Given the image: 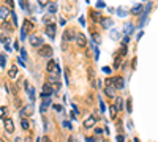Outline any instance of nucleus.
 <instances>
[{
  "mask_svg": "<svg viewBox=\"0 0 158 142\" xmlns=\"http://www.w3.org/2000/svg\"><path fill=\"white\" fill-rule=\"evenodd\" d=\"M8 76H10L11 79H14L17 76V68L16 66H11L10 70H8Z\"/></svg>",
  "mask_w": 158,
  "mask_h": 142,
  "instance_id": "obj_16",
  "label": "nucleus"
},
{
  "mask_svg": "<svg viewBox=\"0 0 158 142\" xmlns=\"http://www.w3.org/2000/svg\"><path fill=\"white\" fill-rule=\"evenodd\" d=\"M58 82V74H49V78H48V84H57Z\"/></svg>",
  "mask_w": 158,
  "mask_h": 142,
  "instance_id": "obj_15",
  "label": "nucleus"
},
{
  "mask_svg": "<svg viewBox=\"0 0 158 142\" xmlns=\"http://www.w3.org/2000/svg\"><path fill=\"white\" fill-rule=\"evenodd\" d=\"M7 107H0V114H2V115H5V114H7Z\"/></svg>",
  "mask_w": 158,
  "mask_h": 142,
  "instance_id": "obj_41",
  "label": "nucleus"
},
{
  "mask_svg": "<svg viewBox=\"0 0 158 142\" xmlns=\"http://www.w3.org/2000/svg\"><path fill=\"white\" fill-rule=\"evenodd\" d=\"M125 81L122 78H114V88H123Z\"/></svg>",
  "mask_w": 158,
  "mask_h": 142,
  "instance_id": "obj_11",
  "label": "nucleus"
},
{
  "mask_svg": "<svg viewBox=\"0 0 158 142\" xmlns=\"http://www.w3.org/2000/svg\"><path fill=\"white\" fill-rule=\"evenodd\" d=\"M51 104V100H48V98H44V101L41 103V106H40V112H43L44 114L46 112V109H48V106Z\"/></svg>",
  "mask_w": 158,
  "mask_h": 142,
  "instance_id": "obj_13",
  "label": "nucleus"
},
{
  "mask_svg": "<svg viewBox=\"0 0 158 142\" xmlns=\"http://www.w3.org/2000/svg\"><path fill=\"white\" fill-rule=\"evenodd\" d=\"M21 55H22V58H24V60H27V52H25L24 49H21Z\"/></svg>",
  "mask_w": 158,
  "mask_h": 142,
  "instance_id": "obj_38",
  "label": "nucleus"
},
{
  "mask_svg": "<svg viewBox=\"0 0 158 142\" xmlns=\"http://www.w3.org/2000/svg\"><path fill=\"white\" fill-rule=\"evenodd\" d=\"M54 93V88H52L51 84H44V87H43V92H41V96L43 98H48L49 95Z\"/></svg>",
  "mask_w": 158,
  "mask_h": 142,
  "instance_id": "obj_7",
  "label": "nucleus"
},
{
  "mask_svg": "<svg viewBox=\"0 0 158 142\" xmlns=\"http://www.w3.org/2000/svg\"><path fill=\"white\" fill-rule=\"evenodd\" d=\"M30 44L33 47H41L43 46V40L37 35H30Z\"/></svg>",
  "mask_w": 158,
  "mask_h": 142,
  "instance_id": "obj_5",
  "label": "nucleus"
},
{
  "mask_svg": "<svg viewBox=\"0 0 158 142\" xmlns=\"http://www.w3.org/2000/svg\"><path fill=\"white\" fill-rule=\"evenodd\" d=\"M55 30H57V24L51 22V24L46 25V35H48L51 40H54V38H55Z\"/></svg>",
  "mask_w": 158,
  "mask_h": 142,
  "instance_id": "obj_2",
  "label": "nucleus"
},
{
  "mask_svg": "<svg viewBox=\"0 0 158 142\" xmlns=\"http://www.w3.org/2000/svg\"><path fill=\"white\" fill-rule=\"evenodd\" d=\"M103 71H104V73H108V74H109V73H111V68L104 66V68H103Z\"/></svg>",
  "mask_w": 158,
  "mask_h": 142,
  "instance_id": "obj_44",
  "label": "nucleus"
},
{
  "mask_svg": "<svg viewBox=\"0 0 158 142\" xmlns=\"http://www.w3.org/2000/svg\"><path fill=\"white\" fill-rule=\"evenodd\" d=\"M38 3L41 5V7H46V5L49 3V0H38Z\"/></svg>",
  "mask_w": 158,
  "mask_h": 142,
  "instance_id": "obj_35",
  "label": "nucleus"
},
{
  "mask_svg": "<svg viewBox=\"0 0 158 142\" xmlns=\"http://www.w3.org/2000/svg\"><path fill=\"white\" fill-rule=\"evenodd\" d=\"M104 93H106L109 98H116V88L114 87H106L104 88Z\"/></svg>",
  "mask_w": 158,
  "mask_h": 142,
  "instance_id": "obj_12",
  "label": "nucleus"
},
{
  "mask_svg": "<svg viewBox=\"0 0 158 142\" xmlns=\"http://www.w3.org/2000/svg\"><path fill=\"white\" fill-rule=\"evenodd\" d=\"M114 100H116V104H114V106L117 107V111H122V109H123V100L119 98V96H116Z\"/></svg>",
  "mask_w": 158,
  "mask_h": 142,
  "instance_id": "obj_14",
  "label": "nucleus"
},
{
  "mask_svg": "<svg viewBox=\"0 0 158 142\" xmlns=\"http://www.w3.org/2000/svg\"><path fill=\"white\" fill-rule=\"evenodd\" d=\"M22 128H24V129H29V128H30V123H29L27 118H22Z\"/></svg>",
  "mask_w": 158,
  "mask_h": 142,
  "instance_id": "obj_26",
  "label": "nucleus"
},
{
  "mask_svg": "<svg viewBox=\"0 0 158 142\" xmlns=\"http://www.w3.org/2000/svg\"><path fill=\"white\" fill-rule=\"evenodd\" d=\"M141 10H142L141 5H136V7L133 8V11H131V13H133V14H139V13H141Z\"/></svg>",
  "mask_w": 158,
  "mask_h": 142,
  "instance_id": "obj_27",
  "label": "nucleus"
},
{
  "mask_svg": "<svg viewBox=\"0 0 158 142\" xmlns=\"http://www.w3.org/2000/svg\"><path fill=\"white\" fill-rule=\"evenodd\" d=\"M100 107H101V112L106 111V106H104V103H103V101H100Z\"/></svg>",
  "mask_w": 158,
  "mask_h": 142,
  "instance_id": "obj_39",
  "label": "nucleus"
},
{
  "mask_svg": "<svg viewBox=\"0 0 158 142\" xmlns=\"http://www.w3.org/2000/svg\"><path fill=\"white\" fill-rule=\"evenodd\" d=\"M10 8H7V7H0V19L2 21H7V17L10 16Z\"/></svg>",
  "mask_w": 158,
  "mask_h": 142,
  "instance_id": "obj_9",
  "label": "nucleus"
},
{
  "mask_svg": "<svg viewBox=\"0 0 158 142\" xmlns=\"http://www.w3.org/2000/svg\"><path fill=\"white\" fill-rule=\"evenodd\" d=\"M5 131H7L8 134L14 133V123H13L11 118H5Z\"/></svg>",
  "mask_w": 158,
  "mask_h": 142,
  "instance_id": "obj_8",
  "label": "nucleus"
},
{
  "mask_svg": "<svg viewBox=\"0 0 158 142\" xmlns=\"http://www.w3.org/2000/svg\"><path fill=\"white\" fill-rule=\"evenodd\" d=\"M133 30V27H131V24H127V27H125V32H127V36H128V33Z\"/></svg>",
  "mask_w": 158,
  "mask_h": 142,
  "instance_id": "obj_33",
  "label": "nucleus"
},
{
  "mask_svg": "<svg viewBox=\"0 0 158 142\" xmlns=\"http://www.w3.org/2000/svg\"><path fill=\"white\" fill-rule=\"evenodd\" d=\"M38 52H40L41 57H52V47L51 46H41Z\"/></svg>",
  "mask_w": 158,
  "mask_h": 142,
  "instance_id": "obj_4",
  "label": "nucleus"
},
{
  "mask_svg": "<svg viewBox=\"0 0 158 142\" xmlns=\"http://www.w3.org/2000/svg\"><path fill=\"white\" fill-rule=\"evenodd\" d=\"M41 142H51V139H49V137H48V136H44V137H43V139H41Z\"/></svg>",
  "mask_w": 158,
  "mask_h": 142,
  "instance_id": "obj_43",
  "label": "nucleus"
},
{
  "mask_svg": "<svg viewBox=\"0 0 158 142\" xmlns=\"http://www.w3.org/2000/svg\"><path fill=\"white\" fill-rule=\"evenodd\" d=\"M68 142H74V139H73V137H70V139H68Z\"/></svg>",
  "mask_w": 158,
  "mask_h": 142,
  "instance_id": "obj_47",
  "label": "nucleus"
},
{
  "mask_svg": "<svg viewBox=\"0 0 158 142\" xmlns=\"http://www.w3.org/2000/svg\"><path fill=\"white\" fill-rule=\"evenodd\" d=\"M74 35H76V32L73 30V29H70V30L66 29V30L63 32V41L66 43V41H71V40H74Z\"/></svg>",
  "mask_w": 158,
  "mask_h": 142,
  "instance_id": "obj_6",
  "label": "nucleus"
},
{
  "mask_svg": "<svg viewBox=\"0 0 158 142\" xmlns=\"http://www.w3.org/2000/svg\"><path fill=\"white\" fill-rule=\"evenodd\" d=\"M101 24H103V27H104V29H108V27H111L112 21H111V19H101Z\"/></svg>",
  "mask_w": 158,
  "mask_h": 142,
  "instance_id": "obj_25",
  "label": "nucleus"
},
{
  "mask_svg": "<svg viewBox=\"0 0 158 142\" xmlns=\"http://www.w3.org/2000/svg\"><path fill=\"white\" fill-rule=\"evenodd\" d=\"M95 122H96V118L93 117V115H92V117H87V118H86V122H84V128L90 129L93 125H95Z\"/></svg>",
  "mask_w": 158,
  "mask_h": 142,
  "instance_id": "obj_10",
  "label": "nucleus"
},
{
  "mask_svg": "<svg viewBox=\"0 0 158 142\" xmlns=\"http://www.w3.org/2000/svg\"><path fill=\"white\" fill-rule=\"evenodd\" d=\"M79 22L82 24V25H86V21H84V17H79Z\"/></svg>",
  "mask_w": 158,
  "mask_h": 142,
  "instance_id": "obj_46",
  "label": "nucleus"
},
{
  "mask_svg": "<svg viewBox=\"0 0 158 142\" xmlns=\"http://www.w3.org/2000/svg\"><path fill=\"white\" fill-rule=\"evenodd\" d=\"M2 43H3L5 46H7V44L10 43V36H2Z\"/></svg>",
  "mask_w": 158,
  "mask_h": 142,
  "instance_id": "obj_32",
  "label": "nucleus"
},
{
  "mask_svg": "<svg viewBox=\"0 0 158 142\" xmlns=\"http://www.w3.org/2000/svg\"><path fill=\"white\" fill-rule=\"evenodd\" d=\"M5 62H7L5 54H0V66H5Z\"/></svg>",
  "mask_w": 158,
  "mask_h": 142,
  "instance_id": "obj_28",
  "label": "nucleus"
},
{
  "mask_svg": "<svg viewBox=\"0 0 158 142\" xmlns=\"http://www.w3.org/2000/svg\"><path fill=\"white\" fill-rule=\"evenodd\" d=\"M74 40H76V44H78L79 47H86V46H87V38H86V35H82V33H76Z\"/></svg>",
  "mask_w": 158,
  "mask_h": 142,
  "instance_id": "obj_3",
  "label": "nucleus"
},
{
  "mask_svg": "<svg viewBox=\"0 0 158 142\" xmlns=\"http://www.w3.org/2000/svg\"><path fill=\"white\" fill-rule=\"evenodd\" d=\"M21 35H22V36H21V38H22V40H24V38H25V36H27V30H25V29H24V27H22V29H21Z\"/></svg>",
  "mask_w": 158,
  "mask_h": 142,
  "instance_id": "obj_36",
  "label": "nucleus"
},
{
  "mask_svg": "<svg viewBox=\"0 0 158 142\" xmlns=\"http://www.w3.org/2000/svg\"><path fill=\"white\" fill-rule=\"evenodd\" d=\"M11 14V19H13V27H17V17H16V13L14 11H10Z\"/></svg>",
  "mask_w": 158,
  "mask_h": 142,
  "instance_id": "obj_24",
  "label": "nucleus"
},
{
  "mask_svg": "<svg viewBox=\"0 0 158 142\" xmlns=\"http://www.w3.org/2000/svg\"><path fill=\"white\" fill-rule=\"evenodd\" d=\"M46 70H48L49 74H60V66L55 60H49L46 65Z\"/></svg>",
  "mask_w": 158,
  "mask_h": 142,
  "instance_id": "obj_1",
  "label": "nucleus"
},
{
  "mask_svg": "<svg viewBox=\"0 0 158 142\" xmlns=\"http://www.w3.org/2000/svg\"><path fill=\"white\" fill-rule=\"evenodd\" d=\"M22 27H24L25 30H32V29H33V24H32L30 21L25 19V21H24V25H22Z\"/></svg>",
  "mask_w": 158,
  "mask_h": 142,
  "instance_id": "obj_21",
  "label": "nucleus"
},
{
  "mask_svg": "<svg viewBox=\"0 0 158 142\" xmlns=\"http://www.w3.org/2000/svg\"><path fill=\"white\" fill-rule=\"evenodd\" d=\"M106 87H114V79H106Z\"/></svg>",
  "mask_w": 158,
  "mask_h": 142,
  "instance_id": "obj_30",
  "label": "nucleus"
},
{
  "mask_svg": "<svg viewBox=\"0 0 158 142\" xmlns=\"http://www.w3.org/2000/svg\"><path fill=\"white\" fill-rule=\"evenodd\" d=\"M120 54H122V55H125V54H127V47H125V46L122 47V52H120Z\"/></svg>",
  "mask_w": 158,
  "mask_h": 142,
  "instance_id": "obj_45",
  "label": "nucleus"
},
{
  "mask_svg": "<svg viewBox=\"0 0 158 142\" xmlns=\"http://www.w3.org/2000/svg\"><path fill=\"white\" fill-rule=\"evenodd\" d=\"M54 111L55 112H62L63 107H62V106H58V104H54Z\"/></svg>",
  "mask_w": 158,
  "mask_h": 142,
  "instance_id": "obj_34",
  "label": "nucleus"
},
{
  "mask_svg": "<svg viewBox=\"0 0 158 142\" xmlns=\"http://www.w3.org/2000/svg\"><path fill=\"white\" fill-rule=\"evenodd\" d=\"M127 111L131 112V101H130V100H128V103H127Z\"/></svg>",
  "mask_w": 158,
  "mask_h": 142,
  "instance_id": "obj_40",
  "label": "nucleus"
},
{
  "mask_svg": "<svg viewBox=\"0 0 158 142\" xmlns=\"http://www.w3.org/2000/svg\"><path fill=\"white\" fill-rule=\"evenodd\" d=\"M101 142H108V141H101Z\"/></svg>",
  "mask_w": 158,
  "mask_h": 142,
  "instance_id": "obj_49",
  "label": "nucleus"
},
{
  "mask_svg": "<svg viewBox=\"0 0 158 142\" xmlns=\"http://www.w3.org/2000/svg\"><path fill=\"white\" fill-rule=\"evenodd\" d=\"M89 81L90 84H92V87H95V76H93V68H89Z\"/></svg>",
  "mask_w": 158,
  "mask_h": 142,
  "instance_id": "obj_17",
  "label": "nucleus"
},
{
  "mask_svg": "<svg viewBox=\"0 0 158 142\" xmlns=\"http://www.w3.org/2000/svg\"><path fill=\"white\" fill-rule=\"evenodd\" d=\"M119 62H120V60H119V58H116V62H114V68H119V65H120Z\"/></svg>",
  "mask_w": 158,
  "mask_h": 142,
  "instance_id": "obj_42",
  "label": "nucleus"
},
{
  "mask_svg": "<svg viewBox=\"0 0 158 142\" xmlns=\"http://www.w3.org/2000/svg\"><path fill=\"white\" fill-rule=\"evenodd\" d=\"M117 142H125V136L122 134V133H119V134H117Z\"/></svg>",
  "mask_w": 158,
  "mask_h": 142,
  "instance_id": "obj_29",
  "label": "nucleus"
},
{
  "mask_svg": "<svg viewBox=\"0 0 158 142\" xmlns=\"http://www.w3.org/2000/svg\"><path fill=\"white\" fill-rule=\"evenodd\" d=\"M117 112H119V111H117V107L112 104V106H111V112H109L111 118H116V117H117Z\"/></svg>",
  "mask_w": 158,
  "mask_h": 142,
  "instance_id": "obj_22",
  "label": "nucleus"
},
{
  "mask_svg": "<svg viewBox=\"0 0 158 142\" xmlns=\"http://www.w3.org/2000/svg\"><path fill=\"white\" fill-rule=\"evenodd\" d=\"M29 115H32V106H25L22 109V117H29Z\"/></svg>",
  "mask_w": 158,
  "mask_h": 142,
  "instance_id": "obj_20",
  "label": "nucleus"
},
{
  "mask_svg": "<svg viewBox=\"0 0 158 142\" xmlns=\"http://www.w3.org/2000/svg\"><path fill=\"white\" fill-rule=\"evenodd\" d=\"M13 25H10V22H8V21H3V30L5 32H8V33H11V32H13Z\"/></svg>",
  "mask_w": 158,
  "mask_h": 142,
  "instance_id": "obj_19",
  "label": "nucleus"
},
{
  "mask_svg": "<svg viewBox=\"0 0 158 142\" xmlns=\"http://www.w3.org/2000/svg\"><path fill=\"white\" fill-rule=\"evenodd\" d=\"M92 19L93 21H101V16H100V11H92Z\"/></svg>",
  "mask_w": 158,
  "mask_h": 142,
  "instance_id": "obj_23",
  "label": "nucleus"
},
{
  "mask_svg": "<svg viewBox=\"0 0 158 142\" xmlns=\"http://www.w3.org/2000/svg\"><path fill=\"white\" fill-rule=\"evenodd\" d=\"M5 2H7V5H8L10 10H13V8H14V2H13V0H5Z\"/></svg>",
  "mask_w": 158,
  "mask_h": 142,
  "instance_id": "obj_31",
  "label": "nucleus"
},
{
  "mask_svg": "<svg viewBox=\"0 0 158 142\" xmlns=\"http://www.w3.org/2000/svg\"><path fill=\"white\" fill-rule=\"evenodd\" d=\"M48 11L51 14H55L57 13V3H48Z\"/></svg>",
  "mask_w": 158,
  "mask_h": 142,
  "instance_id": "obj_18",
  "label": "nucleus"
},
{
  "mask_svg": "<svg viewBox=\"0 0 158 142\" xmlns=\"http://www.w3.org/2000/svg\"><path fill=\"white\" fill-rule=\"evenodd\" d=\"M63 126H65V128H70V129H71V123H70L68 120H65V122H63Z\"/></svg>",
  "mask_w": 158,
  "mask_h": 142,
  "instance_id": "obj_37",
  "label": "nucleus"
},
{
  "mask_svg": "<svg viewBox=\"0 0 158 142\" xmlns=\"http://www.w3.org/2000/svg\"><path fill=\"white\" fill-rule=\"evenodd\" d=\"M0 142H5V141H3V139H2V137H0Z\"/></svg>",
  "mask_w": 158,
  "mask_h": 142,
  "instance_id": "obj_48",
  "label": "nucleus"
}]
</instances>
